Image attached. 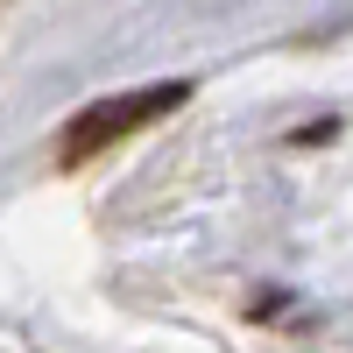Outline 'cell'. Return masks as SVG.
<instances>
[{
  "label": "cell",
  "instance_id": "6da1fadb",
  "mask_svg": "<svg viewBox=\"0 0 353 353\" xmlns=\"http://www.w3.org/2000/svg\"><path fill=\"white\" fill-rule=\"evenodd\" d=\"M184 99H191L184 78H170V85H141V92H121V99H92L85 113H71L64 134H57V170H85L92 156H106L113 141H128V134H141L149 121L176 113Z\"/></svg>",
  "mask_w": 353,
  "mask_h": 353
}]
</instances>
